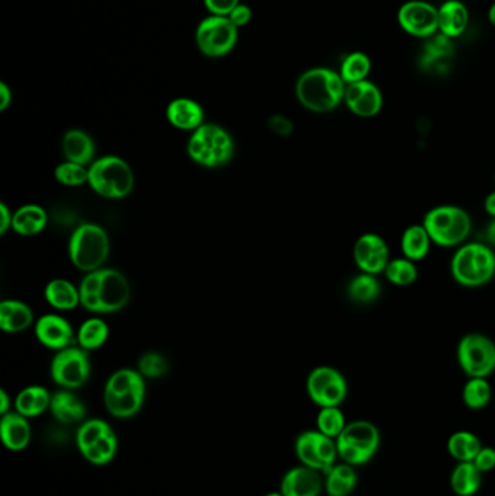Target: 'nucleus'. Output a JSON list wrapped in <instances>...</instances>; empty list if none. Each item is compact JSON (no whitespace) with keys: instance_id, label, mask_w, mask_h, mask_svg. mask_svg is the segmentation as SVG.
Here are the masks:
<instances>
[{"instance_id":"obj_31","label":"nucleus","mask_w":495,"mask_h":496,"mask_svg":"<svg viewBox=\"0 0 495 496\" xmlns=\"http://www.w3.org/2000/svg\"><path fill=\"white\" fill-rule=\"evenodd\" d=\"M483 447L481 440L471 431L453 432L447 440V452L460 463V461H474Z\"/></svg>"},{"instance_id":"obj_22","label":"nucleus","mask_w":495,"mask_h":496,"mask_svg":"<svg viewBox=\"0 0 495 496\" xmlns=\"http://www.w3.org/2000/svg\"><path fill=\"white\" fill-rule=\"evenodd\" d=\"M469 11L460 0H447L439 8V33L449 40L467 31Z\"/></svg>"},{"instance_id":"obj_24","label":"nucleus","mask_w":495,"mask_h":496,"mask_svg":"<svg viewBox=\"0 0 495 496\" xmlns=\"http://www.w3.org/2000/svg\"><path fill=\"white\" fill-rule=\"evenodd\" d=\"M49 215L40 205L28 204L13 213L12 229L18 236H34L44 231Z\"/></svg>"},{"instance_id":"obj_41","label":"nucleus","mask_w":495,"mask_h":496,"mask_svg":"<svg viewBox=\"0 0 495 496\" xmlns=\"http://www.w3.org/2000/svg\"><path fill=\"white\" fill-rule=\"evenodd\" d=\"M54 177L58 183L69 188H77L81 184L89 183V167L66 160L65 163L57 166Z\"/></svg>"},{"instance_id":"obj_49","label":"nucleus","mask_w":495,"mask_h":496,"mask_svg":"<svg viewBox=\"0 0 495 496\" xmlns=\"http://www.w3.org/2000/svg\"><path fill=\"white\" fill-rule=\"evenodd\" d=\"M12 89L4 81H0V112H4L12 104Z\"/></svg>"},{"instance_id":"obj_1","label":"nucleus","mask_w":495,"mask_h":496,"mask_svg":"<svg viewBox=\"0 0 495 496\" xmlns=\"http://www.w3.org/2000/svg\"><path fill=\"white\" fill-rule=\"evenodd\" d=\"M346 83L340 73L329 67H314L302 73L295 84V95L301 106L314 113L335 111L344 102Z\"/></svg>"},{"instance_id":"obj_25","label":"nucleus","mask_w":495,"mask_h":496,"mask_svg":"<svg viewBox=\"0 0 495 496\" xmlns=\"http://www.w3.org/2000/svg\"><path fill=\"white\" fill-rule=\"evenodd\" d=\"M45 300L57 311H72L81 305V292L67 279H53L45 286Z\"/></svg>"},{"instance_id":"obj_6","label":"nucleus","mask_w":495,"mask_h":496,"mask_svg":"<svg viewBox=\"0 0 495 496\" xmlns=\"http://www.w3.org/2000/svg\"><path fill=\"white\" fill-rule=\"evenodd\" d=\"M134 183L133 168L121 157H101L89 166L88 184L99 197L124 199L133 192Z\"/></svg>"},{"instance_id":"obj_21","label":"nucleus","mask_w":495,"mask_h":496,"mask_svg":"<svg viewBox=\"0 0 495 496\" xmlns=\"http://www.w3.org/2000/svg\"><path fill=\"white\" fill-rule=\"evenodd\" d=\"M34 324L33 309L17 299L0 302V329L8 334H19Z\"/></svg>"},{"instance_id":"obj_40","label":"nucleus","mask_w":495,"mask_h":496,"mask_svg":"<svg viewBox=\"0 0 495 496\" xmlns=\"http://www.w3.org/2000/svg\"><path fill=\"white\" fill-rule=\"evenodd\" d=\"M118 450V438L115 432H111L108 436L104 437L97 441V445L88 448L85 453H81L86 461L97 466H104L112 461Z\"/></svg>"},{"instance_id":"obj_45","label":"nucleus","mask_w":495,"mask_h":496,"mask_svg":"<svg viewBox=\"0 0 495 496\" xmlns=\"http://www.w3.org/2000/svg\"><path fill=\"white\" fill-rule=\"evenodd\" d=\"M472 463L476 464L481 473L491 472L495 469V448L483 446Z\"/></svg>"},{"instance_id":"obj_27","label":"nucleus","mask_w":495,"mask_h":496,"mask_svg":"<svg viewBox=\"0 0 495 496\" xmlns=\"http://www.w3.org/2000/svg\"><path fill=\"white\" fill-rule=\"evenodd\" d=\"M51 398L53 395H50L49 391L43 386H28L18 393L17 399H15V409L18 414L27 416V418L40 416L41 414H44L47 409H50Z\"/></svg>"},{"instance_id":"obj_34","label":"nucleus","mask_w":495,"mask_h":496,"mask_svg":"<svg viewBox=\"0 0 495 496\" xmlns=\"http://www.w3.org/2000/svg\"><path fill=\"white\" fill-rule=\"evenodd\" d=\"M371 68L372 61L369 56L362 51H354L343 58L338 73L344 83L352 84L367 81Z\"/></svg>"},{"instance_id":"obj_19","label":"nucleus","mask_w":495,"mask_h":496,"mask_svg":"<svg viewBox=\"0 0 495 496\" xmlns=\"http://www.w3.org/2000/svg\"><path fill=\"white\" fill-rule=\"evenodd\" d=\"M61 149L65 154L66 160L77 163V165H92L97 160V145L92 136H89L83 129H69L63 136Z\"/></svg>"},{"instance_id":"obj_20","label":"nucleus","mask_w":495,"mask_h":496,"mask_svg":"<svg viewBox=\"0 0 495 496\" xmlns=\"http://www.w3.org/2000/svg\"><path fill=\"white\" fill-rule=\"evenodd\" d=\"M0 437L4 447L11 452H22L31 441V427L28 418L18 413L2 415L0 421Z\"/></svg>"},{"instance_id":"obj_13","label":"nucleus","mask_w":495,"mask_h":496,"mask_svg":"<svg viewBox=\"0 0 495 496\" xmlns=\"http://www.w3.org/2000/svg\"><path fill=\"white\" fill-rule=\"evenodd\" d=\"M97 275V314H113L124 309L131 298L128 279L115 268H101Z\"/></svg>"},{"instance_id":"obj_4","label":"nucleus","mask_w":495,"mask_h":496,"mask_svg":"<svg viewBox=\"0 0 495 496\" xmlns=\"http://www.w3.org/2000/svg\"><path fill=\"white\" fill-rule=\"evenodd\" d=\"M186 151L190 160L201 167H221L233 159V136L221 125L204 124L190 134Z\"/></svg>"},{"instance_id":"obj_2","label":"nucleus","mask_w":495,"mask_h":496,"mask_svg":"<svg viewBox=\"0 0 495 496\" xmlns=\"http://www.w3.org/2000/svg\"><path fill=\"white\" fill-rule=\"evenodd\" d=\"M452 277L463 288H481L494 279L495 252L487 244L474 241L460 245L451 260Z\"/></svg>"},{"instance_id":"obj_51","label":"nucleus","mask_w":495,"mask_h":496,"mask_svg":"<svg viewBox=\"0 0 495 496\" xmlns=\"http://www.w3.org/2000/svg\"><path fill=\"white\" fill-rule=\"evenodd\" d=\"M483 209H485V213L488 215L491 216V218H495V190L494 192L490 193L485 200H483Z\"/></svg>"},{"instance_id":"obj_37","label":"nucleus","mask_w":495,"mask_h":496,"mask_svg":"<svg viewBox=\"0 0 495 496\" xmlns=\"http://www.w3.org/2000/svg\"><path fill=\"white\" fill-rule=\"evenodd\" d=\"M145 388L144 376L138 370L121 368L113 373L106 382V395H124L135 389Z\"/></svg>"},{"instance_id":"obj_15","label":"nucleus","mask_w":495,"mask_h":496,"mask_svg":"<svg viewBox=\"0 0 495 496\" xmlns=\"http://www.w3.org/2000/svg\"><path fill=\"white\" fill-rule=\"evenodd\" d=\"M344 104L347 109L359 118H374L383 111V92L371 81L346 84Z\"/></svg>"},{"instance_id":"obj_16","label":"nucleus","mask_w":495,"mask_h":496,"mask_svg":"<svg viewBox=\"0 0 495 496\" xmlns=\"http://www.w3.org/2000/svg\"><path fill=\"white\" fill-rule=\"evenodd\" d=\"M35 336L41 345L57 352L72 347L74 340L72 324L57 314H45L36 320Z\"/></svg>"},{"instance_id":"obj_53","label":"nucleus","mask_w":495,"mask_h":496,"mask_svg":"<svg viewBox=\"0 0 495 496\" xmlns=\"http://www.w3.org/2000/svg\"><path fill=\"white\" fill-rule=\"evenodd\" d=\"M488 20H490V24H491L492 27H495V2L492 4L490 11H488Z\"/></svg>"},{"instance_id":"obj_47","label":"nucleus","mask_w":495,"mask_h":496,"mask_svg":"<svg viewBox=\"0 0 495 496\" xmlns=\"http://www.w3.org/2000/svg\"><path fill=\"white\" fill-rule=\"evenodd\" d=\"M269 125L270 129H272L274 133L283 136H290V134L292 133V129H294L292 122L282 115L272 116L269 120Z\"/></svg>"},{"instance_id":"obj_44","label":"nucleus","mask_w":495,"mask_h":496,"mask_svg":"<svg viewBox=\"0 0 495 496\" xmlns=\"http://www.w3.org/2000/svg\"><path fill=\"white\" fill-rule=\"evenodd\" d=\"M240 0H204L206 11L215 17H228Z\"/></svg>"},{"instance_id":"obj_28","label":"nucleus","mask_w":495,"mask_h":496,"mask_svg":"<svg viewBox=\"0 0 495 496\" xmlns=\"http://www.w3.org/2000/svg\"><path fill=\"white\" fill-rule=\"evenodd\" d=\"M483 484V473L472 461L456 464L451 475L452 491L458 496H474Z\"/></svg>"},{"instance_id":"obj_42","label":"nucleus","mask_w":495,"mask_h":496,"mask_svg":"<svg viewBox=\"0 0 495 496\" xmlns=\"http://www.w3.org/2000/svg\"><path fill=\"white\" fill-rule=\"evenodd\" d=\"M295 453L302 466L315 469L322 473L321 463H320L319 456L315 452L314 431L302 432L295 441Z\"/></svg>"},{"instance_id":"obj_50","label":"nucleus","mask_w":495,"mask_h":496,"mask_svg":"<svg viewBox=\"0 0 495 496\" xmlns=\"http://www.w3.org/2000/svg\"><path fill=\"white\" fill-rule=\"evenodd\" d=\"M11 409V399H9V395L6 393V391H0V414L2 415H6V414L11 413L9 411Z\"/></svg>"},{"instance_id":"obj_7","label":"nucleus","mask_w":495,"mask_h":496,"mask_svg":"<svg viewBox=\"0 0 495 496\" xmlns=\"http://www.w3.org/2000/svg\"><path fill=\"white\" fill-rule=\"evenodd\" d=\"M338 457L353 468L369 463L379 450L381 432L369 421H354L346 425L337 440Z\"/></svg>"},{"instance_id":"obj_5","label":"nucleus","mask_w":495,"mask_h":496,"mask_svg":"<svg viewBox=\"0 0 495 496\" xmlns=\"http://www.w3.org/2000/svg\"><path fill=\"white\" fill-rule=\"evenodd\" d=\"M111 252L108 232L101 225L86 222L73 231L69 256L74 267L90 273L101 270Z\"/></svg>"},{"instance_id":"obj_17","label":"nucleus","mask_w":495,"mask_h":496,"mask_svg":"<svg viewBox=\"0 0 495 496\" xmlns=\"http://www.w3.org/2000/svg\"><path fill=\"white\" fill-rule=\"evenodd\" d=\"M320 473L306 466L290 469L281 480L279 492L283 496H320L324 486Z\"/></svg>"},{"instance_id":"obj_10","label":"nucleus","mask_w":495,"mask_h":496,"mask_svg":"<svg viewBox=\"0 0 495 496\" xmlns=\"http://www.w3.org/2000/svg\"><path fill=\"white\" fill-rule=\"evenodd\" d=\"M347 392L346 377L331 366L315 368L306 379V393L320 408L340 407L346 400Z\"/></svg>"},{"instance_id":"obj_52","label":"nucleus","mask_w":495,"mask_h":496,"mask_svg":"<svg viewBox=\"0 0 495 496\" xmlns=\"http://www.w3.org/2000/svg\"><path fill=\"white\" fill-rule=\"evenodd\" d=\"M485 236H487V240L490 241V244L495 245V218H492L491 222L488 224Z\"/></svg>"},{"instance_id":"obj_26","label":"nucleus","mask_w":495,"mask_h":496,"mask_svg":"<svg viewBox=\"0 0 495 496\" xmlns=\"http://www.w3.org/2000/svg\"><path fill=\"white\" fill-rule=\"evenodd\" d=\"M431 241L429 232L424 229L423 224H413L408 229H404L401 236V250L403 257L411 261H422L426 259L430 252Z\"/></svg>"},{"instance_id":"obj_9","label":"nucleus","mask_w":495,"mask_h":496,"mask_svg":"<svg viewBox=\"0 0 495 496\" xmlns=\"http://www.w3.org/2000/svg\"><path fill=\"white\" fill-rule=\"evenodd\" d=\"M238 28L227 17L210 15L202 19L195 33V43L208 58H221L237 45Z\"/></svg>"},{"instance_id":"obj_55","label":"nucleus","mask_w":495,"mask_h":496,"mask_svg":"<svg viewBox=\"0 0 495 496\" xmlns=\"http://www.w3.org/2000/svg\"><path fill=\"white\" fill-rule=\"evenodd\" d=\"M494 183H495V172H494Z\"/></svg>"},{"instance_id":"obj_46","label":"nucleus","mask_w":495,"mask_h":496,"mask_svg":"<svg viewBox=\"0 0 495 496\" xmlns=\"http://www.w3.org/2000/svg\"><path fill=\"white\" fill-rule=\"evenodd\" d=\"M227 18L240 29L250 24V20L253 18V12H251V8H250L249 4H238L237 6L233 9V12Z\"/></svg>"},{"instance_id":"obj_29","label":"nucleus","mask_w":495,"mask_h":496,"mask_svg":"<svg viewBox=\"0 0 495 496\" xmlns=\"http://www.w3.org/2000/svg\"><path fill=\"white\" fill-rule=\"evenodd\" d=\"M145 399V388L135 389L124 395H106L104 393V402L111 415L117 418H131L140 413Z\"/></svg>"},{"instance_id":"obj_11","label":"nucleus","mask_w":495,"mask_h":496,"mask_svg":"<svg viewBox=\"0 0 495 496\" xmlns=\"http://www.w3.org/2000/svg\"><path fill=\"white\" fill-rule=\"evenodd\" d=\"M90 376L89 353L81 347L65 348L51 361V379L63 389H79Z\"/></svg>"},{"instance_id":"obj_32","label":"nucleus","mask_w":495,"mask_h":496,"mask_svg":"<svg viewBox=\"0 0 495 496\" xmlns=\"http://www.w3.org/2000/svg\"><path fill=\"white\" fill-rule=\"evenodd\" d=\"M381 291L383 288L378 277L369 273H360L347 284V297L351 298L354 304H372L378 299Z\"/></svg>"},{"instance_id":"obj_12","label":"nucleus","mask_w":495,"mask_h":496,"mask_svg":"<svg viewBox=\"0 0 495 496\" xmlns=\"http://www.w3.org/2000/svg\"><path fill=\"white\" fill-rule=\"evenodd\" d=\"M397 18L399 27L415 38H431L439 33V8L424 0L406 2Z\"/></svg>"},{"instance_id":"obj_43","label":"nucleus","mask_w":495,"mask_h":496,"mask_svg":"<svg viewBox=\"0 0 495 496\" xmlns=\"http://www.w3.org/2000/svg\"><path fill=\"white\" fill-rule=\"evenodd\" d=\"M169 370V361L158 352H147L138 359V372L150 379L165 376Z\"/></svg>"},{"instance_id":"obj_35","label":"nucleus","mask_w":495,"mask_h":496,"mask_svg":"<svg viewBox=\"0 0 495 496\" xmlns=\"http://www.w3.org/2000/svg\"><path fill=\"white\" fill-rule=\"evenodd\" d=\"M463 404L467 408L479 411L492 399V388L485 377H469L462 391Z\"/></svg>"},{"instance_id":"obj_3","label":"nucleus","mask_w":495,"mask_h":496,"mask_svg":"<svg viewBox=\"0 0 495 496\" xmlns=\"http://www.w3.org/2000/svg\"><path fill=\"white\" fill-rule=\"evenodd\" d=\"M422 224L433 244L445 248L465 244L472 231L471 215L458 205H439L431 208L427 211Z\"/></svg>"},{"instance_id":"obj_30","label":"nucleus","mask_w":495,"mask_h":496,"mask_svg":"<svg viewBox=\"0 0 495 496\" xmlns=\"http://www.w3.org/2000/svg\"><path fill=\"white\" fill-rule=\"evenodd\" d=\"M358 484V475L353 466L347 463L335 464L326 473V488L329 496H349Z\"/></svg>"},{"instance_id":"obj_14","label":"nucleus","mask_w":495,"mask_h":496,"mask_svg":"<svg viewBox=\"0 0 495 496\" xmlns=\"http://www.w3.org/2000/svg\"><path fill=\"white\" fill-rule=\"evenodd\" d=\"M354 265L362 273L378 276L385 272L391 261V252L383 236L375 232H367L359 236L353 245Z\"/></svg>"},{"instance_id":"obj_33","label":"nucleus","mask_w":495,"mask_h":496,"mask_svg":"<svg viewBox=\"0 0 495 496\" xmlns=\"http://www.w3.org/2000/svg\"><path fill=\"white\" fill-rule=\"evenodd\" d=\"M109 327L101 318H89L77 331V343L79 347L86 352L97 350L108 341Z\"/></svg>"},{"instance_id":"obj_18","label":"nucleus","mask_w":495,"mask_h":496,"mask_svg":"<svg viewBox=\"0 0 495 496\" xmlns=\"http://www.w3.org/2000/svg\"><path fill=\"white\" fill-rule=\"evenodd\" d=\"M166 118L169 124L181 131L194 133L195 129L205 124V112L201 104L189 97H176L166 108Z\"/></svg>"},{"instance_id":"obj_39","label":"nucleus","mask_w":495,"mask_h":496,"mask_svg":"<svg viewBox=\"0 0 495 496\" xmlns=\"http://www.w3.org/2000/svg\"><path fill=\"white\" fill-rule=\"evenodd\" d=\"M112 432L111 425L104 420H89L77 430L76 445L79 452L85 453L88 448Z\"/></svg>"},{"instance_id":"obj_23","label":"nucleus","mask_w":495,"mask_h":496,"mask_svg":"<svg viewBox=\"0 0 495 496\" xmlns=\"http://www.w3.org/2000/svg\"><path fill=\"white\" fill-rule=\"evenodd\" d=\"M50 411L61 424H76L86 416L85 404L69 389L54 393Z\"/></svg>"},{"instance_id":"obj_36","label":"nucleus","mask_w":495,"mask_h":496,"mask_svg":"<svg viewBox=\"0 0 495 496\" xmlns=\"http://www.w3.org/2000/svg\"><path fill=\"white\" fill-rule=\"evenodd\" d=\"M383 275L394 286L407 288L419 279V268L415 261L408 260L406 257H398V259H391Z\"/></svg>"},{"instance_id":"obj_48","label":"nucleus","mask_w":495,"mask_h":496,"mask_svg":"<svg viewBox=\"0 0 495 496\" xmlns=\"http://www.w3.org/2000/svg\"><path fill=\"white\" fill-rule=\"evenodd\" d=\"M13 213L9 211L6 204H0V234L4 236L9 229H12Z\"/></svg>"},{"instance_id":"obj_38","label":"nucleus","mask_w":495,"mask_h":496,"mask_svg":"<svg viewBox=\"0 0 495 496\" xmlns=\"http://www.w3.org/2000/svg\"><path fill=\"white\" fill-rule=\"evenodd\" d=\"M346 416L340 407L320 408L319 415H317V431L337 440L343 430L346 429Z\"/></svg>"},{"instance_id":"obj_54","label":"nucleus","mask_w":495,"mask_h":496,"mask_svg":"<svg viewBox=\"0 0 495 496\" xmlns=\"http://www.w3.org/2000/svg\"><path fill=\"white\" fill-rule=\"evenodd\" d=\"M265 496H283V495L281 492H270V493H267V495H265Z\"/></svg>"},{"instance_id":"obj_8","label":"nucleus","mask_w":495,"mask_h":496,"mask_svg":"<svg viewBox=\"0 0 495 496\" xmlns=\"http://www.w3.org/2000/svg\"><path fill=\"white\" fill-rule=\"evenodd\" d=\"M456 359L468 377L488 379L495 372V341L479 332H469L458 343Z\"/></svg>"}]
</instances>
